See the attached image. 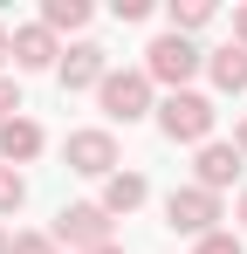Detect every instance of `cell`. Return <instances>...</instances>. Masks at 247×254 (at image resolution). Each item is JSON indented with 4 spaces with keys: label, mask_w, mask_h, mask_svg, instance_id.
Segmentation results:
<instances>
[{
    "label": "cell",
    "mask_w": 247,
    "mask_h": 254,
    "mask_svg": "<svg viewBox=\"0 0 247 254\" xmlns=\"http://www.w3.org/2000/svg\"><path fill=\"white\" fill-rule=\"evenodd\" d=\"M62 165L76 172V179H110V172L124 165V151H117V130H103V124H82L62 137Z\"/></svg>",
    "instance_id": "cell-6"
},
{
    "label": "cell",
    "mask_w": 247,
    "mask_h": 254,
    "mask_svg": "<svg viewBox=\"0 0 247 254\" xmlns=\"http://www.w3.org/2000/svg\"><path fill=\"white\" fill-rule=\"evenodd\" d=\"M220 220H227V199H220V192H199V186H172V192H165V227L185 234V241L220 234Z\"/></svg>",
    "instance_id": "cell-4"
},
{
    "label": "cell",
    "mask_w": 247,
    "mask_h": 254,
    "mask_svg": "<svg viewBox=\"0 0 247 254\" xmlns=\"http://www.w3.org/2000/svg\"><path fill=\"white\" fill-rule=\"evenodd\" d=\"M151 124H158V137H165V144H185V151H199V144H213V130H220V103H213L206 89H179V96H158Z\"/></svg>",
    "instance_id": "cell-1"
},
{
    "label": "cell",
    "mask_w": 247,
    "mask_h": 254,
    "mask_svg": "<svg viewBox=\"0 0 247 254\" xmlns=\"http://www.w3.org/2000/svg\"><path fill=\"white\" fill-rule=\"evenodd\" d=\"M110 14H117L124 28H137V21H151L158 7H151V0H110Z\"/></svg>",
    "instance_id": "cell-18"
},
{
    "label": "cell",
    "mask_w": 247,
    "mask_h": 254,
    "mask_svg": "<svg viewBox=\"0 0 247 254\" xmlns=\"http://www.w3.org/2000/svg\"><path fill=\"white\" fill-rule=\"evenodd\" d=\"M206 83L220 89V96H247V48L241 42L206 48Z\"/></svg>",
    "instance_id": "cell-12"
},
{
    "label": "cell",
    "mask_w": 247,
    "mask_h": 254,
    "mask_svg": "<svg viewBox=\"0 0 247 254\" xmlns=\"http://www.w3.org/2000/svg\"><path fill=\"white\" fill-rule=\"evenodd\" d=\"M144 76H151V89H165V96H179V89H192L206 76V48L185 42V35H151V48H144V62H137Z\"/></svg>",
    "instance_id": "cell-2"
},
{
    "label": "cell",
    "mask_w": 247,
    "mask_h": 254,
    "mask_svg": "<svg viewBox=\"0 0 247 254\" xmlns=\"http://www.w3.org/2000/svg\"><path fill=\"white\" fill-rule=\"evenodd\" d=\"M21 206H28V172L0 165V227H7V220H14Z\"/></svg>",
    "instance_id": "cell-15"
},
{
    "label": "cell",
    "mask_w": 247,
    "mask_h": 254,
    "mask_svg": "<svg viewBox=\"0 0 247 254\" xmlns=\"http://www.w3.org/2000/svg\"><path fill=\"white\" fill-rule=\"evenodd\" d=\"M213 21H220V7H213V0H165V35H185V42H199Z\"/></svg>",
    "instance_id": "cell-14"
},
{
    "label": "cell",
    "mask_w": 247,
    "mask_h": 254,
    "mask_svg": "<svg viewBox=\"0 0 247 254\" xmlns=\"http://www.w3.org/2000/svg\"><path fill=\"white\" fill-rule=\"evenodd\" d=\"M227 42H241V48H247V0H234V35H227Z\"/></svg>",
    "instance_id": "cell-21"
},
{
    "label": "cell",
    "mask_w": 247,
    "mask_h": 254,
    "mask_svg": "<svg viewBox=\"0 0 247 254\" xmlns=\"http://www.w3.org/2000/svg\"><path fill=\"white\" fill-rule=\"evenodd\" d=\"M110 227H117V220L96 206V199H69V206L55 213L48 234H55V248H62V254H89V248H110Z\"/></svg>",
    "instance_id": "cell-5"
},
{
    "label": "cell",
    "mask_w": 247,
    "mask_h": 254,
    "mask_svg": "<svg viewBox=\"0 0 247 254\" xmlns=\"http://www.w3.org/2000/svg\"><path fill=\"white\" fill-rule=\"evenodd\" d=\"M41 151H48V130L35 124V117H28V110H21V117H7V124H0V165H35Z\"/></svg>",
    "instance_id": "cell-11"
},
{
    "label": "cell",
    "mask_w": 247,
    "mask_h": 254,
    "mask_svg": "<svg viewBox=\"0 0 247 254\" xmlns=\"http://www.w3.org/2000/svg\"><path fill=\"white\" fill-rule=\"evenodd\" d=\"M35 21L55 35V42H62V35H69V42H82V35H89V21H96V7H89V0H41Z\"/></svg>",
    "instance_id": "cell-13"
},
{
    "label": "cell",
    "mask_w": 247,
    "mask_h": 254,
    "mask_svg": "<svg viewBox=\"0 0 247 254\" xmlns=\"http://www.w3.org/2000/svg\"><path fill=\"white\" fill-rule=\"evenodd\" d=\"M241 172H247V158L234 151V137H213V144L192 151V186L199 192H220L227 199V186H241Z\"/></svg>",
    "instance_id": "cell-8"
},
{
    "label": "cell",
    "mask_w": 247,
    "mask_h": 254,
    "mask_svg": "<svg viewBox=\"0 0 247 254\" xmlns=\"http://www.w3.org/2000/svg\"><path fill=\"white\" fill-rule=\"evenodd\" d=\"M21 110H28V103H21V83H14V76H0V124H7V117H21Z\"/></svg>",
    "instance_id": "cell-19"
},
{
    "label": "cell",
    "mask_w": 247,
    "mask_h": 254,
    "mask_svg": "<svg viewBox=\"0 0 247 254\" xmlns=\"http://www.w3.org/2000/svg\"><path fill=\"white\" fill-rule=\"evenodd\" d=\"M55 62H62V42L41 28V21H14V76H55Z\"/></svg>",
    "instance_id": "cell-9"
},
{
    "label": "cell",
    "mask_w": 247,
    "mask_h": 254,
    "mask_svg": "<svg viewBox=\"0 0 247 254\" xmlns=\"http://www.w3.org/2000/svg\"><path fill=\"white\" fill-rule=\"evenodd\" d=\"M192 254H247V241L234 234V227H220V234H206V241H192Z\"/></svg>",
    "instance_id": "cell-17"
},
{
    "label": "cell",
    "mask_w": 247,
    "mask_h": 254,
    "mask_svg": "<svg viewBox=\"0 0 247 254\" xmlns=\"http://www.w3.org/2000/svg\"><path fill=\"white\" fill-rule=\"evenodd\" d=\"M103 76H110V48H103V42H89V35H82V42H62V62H55L62 96H82V89L96 96Z\"/></svg>",
    "instance_id": "cell-7"
},
{
    "label": "cell",
    "mask_w": 247,
    "mask_h": 254,
    "mask_svg": "<svg viewBox=\"0 0 247 254\" xmlns=\"http://www.w3.org/2000/svg\"><path fill=\"white\" fill-rule=\"evenodd\" d=\"M14 254H62L48 227H14Z\"/></svg>",
    "instance_id": "cell-16"
},
{
    "label": "cell",
    "mask_w": 247,
    "mask_h": 254,
    "mask_svg": "<svg viewBox=\"0 0 247 254\" xmlns=\"http://www.w3.org/2000/svg\"><path fill=\"white\" fill-rule=\"evenodd\" d=\"M7 69H14V28L0 21V76H7Z\"/></svg>",
    "instance_id": "cell-20"
},
{
    "label": "cell",
    "mask_w": 247,
    "mask_h": 254,
    "mask_svg": "<svg viewBox=\"0 0 247 254\" xmlns=\"http://www.w3.org/2000/svg\"><path fill=\"white\" fill-rule=\"evenodd\" d=\"M144 199H151V179H144L137 165H117L110 179H103V192H96V206L110 213V220H130Z\"/></svg>",
    "instance_id": "cell-10"
},
{
    "label": "cell",
    "mask_w": 247,
    "mask_h": 254,
    "mask_svg": "<svg viewBox=\"0 0 247 254\" xmlns=\"http://www.w3.org/2000/svg\"><path fill=\"white\" fill-rule=\"evenodd\" d=\"M0 254H14V227H0Z\"/></svg>",
    "instance_id": "cell-24"
},
{
    "label": "cell",
    "mask_w": 247,
    "mask_h": 254,
    "mask_svg": "<svg viewBox=\"0 0 247 254\" xmlns=\"http://www.w3.org/2000/svg\"><path fill=\"white\" fill-rule=\"evenodd\" d=\"M234 220H241L234 234H241V241H247V186H241V199H234Z\"/></svg>",
    "instance_id": "cell-22"
},
{
    "label": "cell",
    "mask_w": 247,
    "mask_h": 254,
    "mask_svg": "<svg viewBox=\"0 0 247 254\" xmlns=\"http://www.w3.org/2000/svg\"><path fill=\"white\" fill-rule=\"evenodd\" d=\"M89 254H124V248H117V241H110V248H89Z\"/></svg>",
    "instance_id": "cell-25"
},
{
    "label": "cell",
    "mask_w": 247,
    "mask_h": 254,
    "mask_svg": "<svg viewBox=\"0 0 247 254\" xmlns=\"http://www.w3.org/2000/svg\"><path fill=\"white\" fill-rule=\"evenodd\" d=\"M234 151H241V158H247V117H241V124H234Z\"/></svg>",
    "instance_id": "cell-23"
},
{
    "label": "cell",
    "mask_w": 247,
    "mask_h": 254,
    "mask_svg": "<svg viewBox=\"0 0 247 254\" xmlns=\"http://www.w3.org/2000/svg\"><path fill=\"white\" fill-rule=\"evenodd\" d=\"M96 110H103V130H130V124H144L151 110H158V89H151V76L144 69H117L110 62V76H103V89H96Z\"/></svg>",
    "instance_id": "cell-3"
}]
</instances>
